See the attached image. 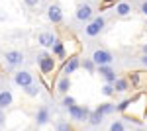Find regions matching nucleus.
Wrapping results in <instances>:
<instances>
[{"label":"nucleus","mask_w":147,"mask_h":131,"mask_svg":"<svg viewBox=\"0 0 147 131\" xmlns=\"http://www.w3.org/2000/svg\"><path fill=\"white\" fill-rule=\"evenodd\" d=\"M92 61H94V65L100 67V65H112L114 63V55L108 51V49H96L90 57Z\"/></svg>","instance_id":"nucleus-3"},{"label":"nucleus","mask_w":147,"mask_h":131,"mask_svg":"<svg viewBox=\"0 0 147 131\" xmlns=\"http://www.w3.org/2000/svg\"><path fill=\"white\" fill-rule=\"evenodd\" d=\"M139 131H143V129H139Z\"/></svg>","instance_id":"nucleus-32"},{"label":"nucleus","mask_w":147,"mask_h":131,"mask_svg":"<svg viewBox=\"0 0 147 131\" xmlns=\"http://www.w3.org/2000/svg\"><path fill=\"white\" fill-rule=\"evenodd\" d=\"M73 104H75V100L71 98V96H65V98H63V106H65V108H69V106H73Z\"/></svg>","instance_id":"nucleus-25"},{"label":"nucleus","mask_w":147,"mask_h":131,"mask_svg":"<svg viewBox=\"0 0 147 131\" xmlns=\"http://www.w3.org/2000/svg\"><path fill=\"white\" fill-rule=\"evenodd\" d=\"M114 110H116V106H114V104H100L98 112H100V114H104V116H108V114H112Z\"/></svg>","instance_id":"nucleus-20"},{"label":"nucleus","mask_w":147,"mask_h":131,"mask_svg":"<svg viewBox=\"0 0 147 131\" xmlns=\"http://www.w3.org/2000/svg\"><path fill=\"white\" fill-rule=\"evenodd\" d=\"M32 82H34V75L30 71H16V75H14V84L16 86L26 88L28 84H32Z\"/></svg>","instance_id":"nucleus-6"},{"label":"nucleus","mask_w":147,"mask_h":131,"mask_svg":"<svg viewBox=\"0 0 147 131\" xmlns=\"http://www.w3.org/2000/svg\"><path fill=\"white\" fill-rule=\"evenodd\" d=\"M139 12H141L143 16H147V0H143V2L139 4Z\"/></svg>","instance_id":"nucleus-26"},{"label":"nucleus","mask_w":147,"mask_h":131,"mask_svg":"<svg viewBox=\"0 0 147 131\" xmlns=\"http://www.w3.org/2000/svg\"><path fill=\"white\" fill-rule=\"evenodd\" d=\"M139 63H141L143 67H147V55H143V57H141V61H139Z\"/></svg>","instance_id":"nucleus-30"},{"label":"nucleus","mask_w":147,"mask_h":131,"mask_svg":"<svg viewBox=\"0 0 147 131\" xmlns=\"http://www.w3.org/2000/svg\"><path fill=\"white\" fill-rule=\"evenodd\" d=\"M69 88H71V80H69V77L59 78V82H57V90H59L61 94H67Z\"/></svg>","instance_id":"nucleus-15"},{"label":"nucleus","mask_w":147,"mask_h":131,"mask_svg":"<svg viewBox=\"0 0 147 131\" xmlns=\"http://www.w3.org/2000/svg\"><path fill=\"white\" fill-rule=\"evenodd\" d=\"M84 69H86V71H88V73H94V71H96V65H94V61H92V59H84Z\"/></svg>","instance_id":"nucleus-24"},{"label":"nucleus","mask_w":147,"mask_h":131,"mask_svg":"<svg viewBox=\"0 0 147 131\" xmlns=\"http://www.w3.org/2000/svg\"><path fill=\"white\" fill-rule=\"evenodd\" d=\"M47 18H49V22H53V24H61L63 22V12H61V8L57 4H51L47 8Z\"/></svg>","instance_id":"nucleus-8"},{"label":"nucleus","mask_w":147,"mask_h":131,"mask_svg":"<svg viewBox=\"0 0 147 131\" xmlns=\"http://www.w3.org/2000/svg\"><path fill=\"white\" fill-rule=\"evenodd\" d=\"M114 90H116V92H125V90H127V82H125L124 78H116Z\"/></svg>","instance_id":"nucleus-18"},{"label":"nucleus","mask_w":147,"mask_h":131,"mask_svg":"<svg viewBox=\"0 0 147 131\" xmlns=\"http://www.w3.org/2000/svg\"><path fill=\"white\" fill-rule=\"evenodd\" d=\"M108 131H125V125H124V121L122 120H116L110 123V129Z\"/></svg>","instance_id":"nucleus-19"},{"label":"nucleus","mask_w":147,"mask_h":131,"mask_svg":"<svg viewBox=\"0 0 147 131\" xmlns=\"http://www.w3.org/2000/svg\"><path fill=\"white\" fill-rule=\"evenodd\" d=\"M57 131H71V125H69V121L59 120V121H57Z\"/></svg>","instance_id":"nucleus-22"},{"label":"nucleus","mask_w":147,"mask_h":131,"mask_svg":"<svg viewBox=\"0 0 147 131\" xmlns=\"http://www.w3.org/2000/svg\"><path fill=\"white\" fill-rule=\"evenodd\" d=\"M4 59H6V65L12 67V69H18V67H22V65H24V61H26V57H24L22 51H8Z\"/></svg>","instance_id":"nucleus-5"},{"label":"nucleus","mask_w":147,"mask_h":131,"mask_svg":"<svg viewBox=\"0 0 147 131\" xmlns=\"http://www.w3.org/2000/svg\"><path fill=\"white\" fill-rule=\"evenodd\" d=\"M127 104H129V100H124V102H122V104H118L116 108H118V110H125V108H127Z\"/></svg>","instance_id":"nucleus-28"},{"label":"nucleus","mask_w":147,"mask_h":131,"mask_svg":"<svg viewBox=\"0 0 147 131\" xmlns=\"http://www.w3.org/2000/svg\"><path fill=\"white\" fill-rule=\"evenodd\" d=\"M114 92H116V90H114V84H112V82H106V84L102 86V94H104V96H112Z\"/></svg>","instance_id":"nucleus-21"},{"label":"nucleus","mask_w":147,"mask_h":131,"mask_svg":"<svg viewBox=\"0 0 147 131\" xmlns=\"http://www.w3.org/2000/svg\"><path fill=\"white\" fill-rule=\"evenodd\" d=\"M143 53H145V55H147V43H145V45H143Z\"/></svg>","instance_id":"nucleus-31"},{"label":"nucleus","mask_w":147,"mask_h":131,"mask_svg":"<svg viewBox=\"0 0 147 131\" xmlns=\"http://www.w3.org/2000/svg\"><path fill=\"white\" fill-rule=\"evenodd\" d=\"M116 14H118L120 18H125V16L131 14V6H129L127 2H120V4H116Z\"/></svg>","instance_id":"nucleus-14"},{"label":"nucleus","mask_w":147,"mask_h":131,"mask_svg":"<svg viewBox=\"0 0 147 131\" xmlns=\"http://www.w3.org/2000/svg\"><path fill=\"white\" fill-rule=\"evenodd\" d=\"M79 67H80L79 57H71L67 63H65V67H63V73H65V75H71V73H75Z\"/></svg>","instance_id":"nucleus-11"},{"label":"nucleus","mask_w":147,"mask_h":131,"mask_svg":"<svg viewBox=\"0 0 147 131\" xmlns=\"http://www.w3.org/2000/svg\"><path fill=\"white\" fill-rule=\"evenodd\" d=\"M75 18H77L79 22H90L92 18H94V8H92L88 2H82V4H79V6H77Z\"/></svg>","instance_id":"nucleus-2"},{"label":"nucleus","mask_w":147,"mask_h":131,"mask_svg":"<svg viewBox=\"0 0 147 131\" xmlns=\"http://www.w3.org/2000/svg\"><path fill=\"white\" fill-rule=\"evenodd\" d=\"M24 92H26L28 96H37V94H39V84L32 82V84H28V86L24 88Z\"/></svg>","instance_id":"nucleus-17"},{"label":"nucleus","mask_w":147,"mask_h":131,"mask_svg":"<svg viewBox=\"0 0 147 131\" xmlns=\"http://www.w3.org/2000/svg\"><path fill=\"white\" fill-rule=\"evenodd\" d=\"M96 71L100 73V77H104L106 82H112V84L116 82V73L110 69V65H100V67H96Z\"/></svg>","instance_id":"nucleus-10"},{"label":"nucleus","mask_w":147,"mask_h":131,"mask_svg":"<svg viewBox=\"0 0 147 131\" xmlns=\"http://www.w3.org/2000/svg\"><path fill=\"white\" fill-rule=\"evenodd\" d=\"M53 53H55L57 57H65V49H63V45L59 43V41L53 45Z\"/></svg>","instance_id":"nucleus-23"},{"label":"nucleus","mask_w":147,"mask_h":131,"mask_svg":"<svg viewBox=\"0 0 147 131\" xmlns=\"http://www.w3.org/2000/svg\"><path fill=\"white\" fill-rule=\"evenodd\" d=\"M24 2H26V4H28L30 8H35V6L39 4V0H24Z\"/></svg>","instance_id":"nucleus-27"},{"label":"nucleus","mask_w":147,"mask_h":131,"mask_svg":"<svg viewBox=\"0 0 147 131\" xmlns=\"http://www.w3.org/2000/svg\"><path fill=\"white\" fill-rule=\"evenodd\" d=\"M69 116L73 118L75 121H88V116H90V112L84 108V106H69Z\"/></svg>","instance_id":"nucleus-4"},{"label":"nucleus","mask_w":147,"mask_h":131,"mask_svg":"<svg viewBox=\"0 0 147 131\" xmlns=\"http://www.w3.org/2000/svg\"><path fill=\"white\" fill-rule=\"evenodd\" d=\"M2 125H4V110L0 108V127H2Z\"/></svg>","instance_id":"nucleus-29"},{"label":"nucleus","mask_w":147,"mask_h":131,"mask_svg":"<svg viewBox=\"0 0 147 131\" xmlns=\"http://www.w3.org/2000/svg\"><path fill=\"white\" fill-rule=\"evenodd\" d=\"M37 63H39V69H41V73L47 75V73H51L53 69H55V61H53V57H49L47 53H41L37 57Z\"/></svg>","instance_id":"nucleus-7"},{"label":"nucleus","mask_w":147,"mask_h":131,"mask_svg":"<svg viewBox=\"0 0 147 131\" xmlns=\"http://www.w3.org/2000/svg\"><path fill=\"white\" fill-rule=\"evenodd\" d=\"M37 41H39L41 47H53V45L57 43V35L51 33V32H43V33H39Z\"/></svg>","instance_id":"nucleus-9"},{"label":"nucleus","mask_w":147,"mask_h":131,"mask_svg":"<svg viewBox=\"0 0 147 131\" xmlns=\"http://www.w3.org/2000/svg\"><path fill=\"white\" fill-rule=\"evenodd\" d=\"M47 121H49V110L43 106V108L37 110V114H35V123L37 125H45Z\"/></svg>","instance_id":"nucleus-12"},{"label":"nucleus","mask_w":147,"mask_h":131,"mask_svg":"<svg viewBox=\"0 0 147 131\" xmlns=\"http://www.w3.org/2000/svg\"><path fill=\"white\" fill-rule=\"evenodd\" d=\"M12 92L10 90H2V92H0V108L2 110H6L8 108V106H12Z\"/></svg>","instance_id":"nucleus-13"},{"label":"nucleus","mask_w":147,"mask_h":131,"mask_svg":"<svg viewBox=\"0 0 147 131\" xmlns=\"http://www.w3.org/2000/svg\"><path fill=\"white\" fill-rule=\"evenodd\" d=\"M104 26H106V18H104V16L92 18L90 22L86 24V28H84V35H88V37H96V35H100V33L104 32Z\"/></svg>","instance_id":"nucleus-1"},{"label":"nucleus","mask_w":147,"mask_h":131,"mask_svg":"<svg viewBox=\"0 0 147 131\" xmlns=\"http://www.w3.org/2000/svg\"><path fill=\"white\" fill-rule=\"evenodd\" d=\"M102 120H104V114H100L98 110H96V112H92L90 116H88V123H90L92 127L100 125V123H102Z\"/></svg>","instance_id":"nucleus-16"}]
</instances>
